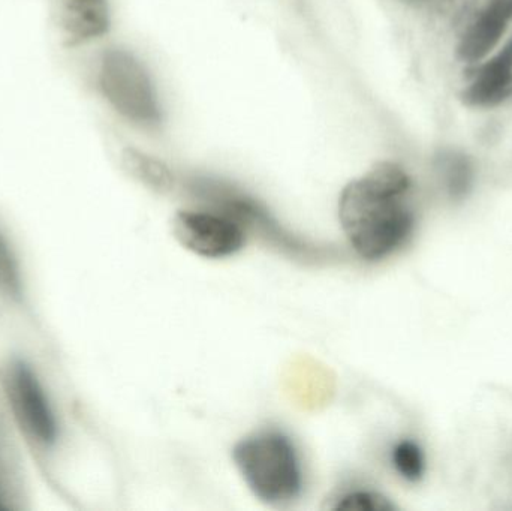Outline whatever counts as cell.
<instances>
[{"instance_id": "obj_1", "label": "cell", "mask_w": 512, "mask_h": 511, "mask_svg": "<svg viewBox=\"0 0 512 511\" xmlns=\"http://www.w3.org/2000/svg\"><path fill=\"white\" fill-rule=\"evenodd\" d=\"M411 179L400 165L381 162L340 195L339 219L349 243L364 260H381L405 243L414 215L405 197Z\"/></svg>"}, {"instance_id": "obj_2", "label": "cell", "mask_w": 512, "mask_h": 511, "mask_svg": "<svg viewBox=\"0 0 512 511\" xmlns=\"http://www.w3.org/2000/svg\"><path fill=\"white\" fill-rule=\"evenodd\" d=\"M233 459L255 497L271 506L291 503L301 491L297 453L280 432H259L236 444Z\"/></svg>"}, {"instance_id": "obj_3", "label": "cell", "mask_w": 512, "mask_h": 511, "mask_svg": "<svg viewBox=\"0 0 512 511\" xmlns=\"http://www.w3.org/2000/svg\"><path fill=\"white\" fill-rule=\"evenodd\" d=\"M99 83L105 98L123 117L140 125H158L161 111L152 81L131 53L107 51L102 59Z\"/></svg>"}, {"instance_id": "obj_4", "label": "cell", "mask_w": 512, "mask_h": 511, "mask_svg": "<svg viewBox=\"0 0 512 511\" xmlns=\"http://www.w3.org/2000/svg\"><path fill=\"white\" fill-rule=\"evenodd\" d=\"M173 234L183 248L206 258L230 257L246 242L245 231L231 216L210 212H177Z\"/></svg>"}, {"instance_id": "obj_5", "label": "cell", "mask_w": 512, "mask_h": 511, "mask_svg": "<svg viewBox=\"0 0 512 511\" xmlns=\"http://www.w3.org/2000/svg\"><path fill=\"white\" fill-rule=\"evenodd\" d=\"M12 402L24 428L42 443L56 438V420L36 378L24 365L14 366L9 381Z\"/></svg>"}, {"instance_id": "obj_6", "label": "cell", "mask_w": 512, "mask_h": 511, "mask_svg": "<svg viewBox=\"0 0 512 511\" xmlns=\"http://www.w3.org/2000/svg\"><path fill=\"white\" fill-rule=\"evenodd\" d=\"M462 98L478 108L496 107L512 98V36L495 56L471 69V83Z\"/></svg>"}, {"instance_id": "obj_7", "label": "cell", "mask_w": 512, "mask_h": 511, "mask_svg": "<svg viewBox=\"0 0 512 511\" xmlns=\"http://www.w3.org/2000/svg\"><path fill=\"white\" fill-rule=\"evenodd\" d=\"M53 18L68 47L99 38L110 27L107 0H53Z\"/></svg>"}, {"instance_id": "obj_8", "label": "cell", "mask_w": 512, "mask_h": 511, "mask_svg": "<svg viewBox=\"0 0 512 511\" xmlns=\"http://www.w3.org/2000/svg\"><path fill=\"white\" fill-rule=\"evenodd\" d=\"M512 21V0H490L463 35L459 54L465 62H481L495 50Z\"/></svg>"}, {"instance_id": "obj_9", "label": "cell", "mask_w": 512, "mask_h": 511, "mask_svg": "<svg viewBox=\"0 0 512 511\" xmlns=\"http://www.w3.org/2000/svg\"><path fill=\"white\" fill-rule=\"evenodd\" d=\"M123 161H125L126 168L135 177L143 180L147 185L153 186V188L164 191V189L170 188L171 183H173V176L162 162L150 158V156L144 155L138 150L126 149Z\"/></svg>"}, {"instance_id": "obj_10", "label": "cell", "mask_w": 512, "mask_h": 511, "mask_svg": "<svg viewBox=\"0 0 512 511\" xmlns=\"http://www.w3.org/2000/svg\"><path fill=\"white\" fill-rule=\"evenodd\" d=\"M442 173L447 180L448 189L454 197L468 192L472 183V164L468 156L459 152L444 153L441 158Z\"/></svg>"}, {"instance_id": "obj_11", "label": "cell", "mask_w": 512, "mask_h": 511, "mask_svg": "<svg viewBox=\"0 0 512 511\" xmlns=\"http://www.w3.org/2000/svg\"><path fill=\"white\" fill-rule=\"evenodd\" d=\"M397 473L409 482H417L424 474V455L414 441H402L393 450Z\"/></svg>"}, {"instance_id": "obj_12", "label": "cell", "mask_w": 512, "mask_h": 511, "mask_svg": "<svg viewBox=\"0 0 512 511\" xmlns=\"http://www.w3.org/2000/svg\"><path fill=\"white\" fill-rule=\"evenodd\" d=\"M334 510L343 511H391L396 509L393 503L378 492L358 491L340 498Z\"/></svg>"}, {"instance_id": "obj_13", "label": "cell", "mask_w": 512, "mask_h": 511, "mask_svg": "<svg viewBox=\"0 0 512 511\" xmlns=\"http://www.w3.org/2000/svg\"><path fill=\"white\" fill-rule=\"evenodd\" d=\"M0 285L9 293H17L18 285H20L18 284L17 267H15L11 252L2 237H0Z\"/></svg>"}, {"instance_id": "obj_14", "label": "cell", "mask_w": 512, "mask_h": 511, "mask_svg": "<svg viewBox=\"0 0 512 511\" xmlns=\"http://www.w3.org/2000/svg\"><path fill=\"white\" fill-rule=\"evenodd\" d=\"M403 2L415 3V5H424V3H430L432 0H403Z\"/></svg>"}, {"instance_id": "obj_15", "label": "cell", "mask_w": 512, "mask_h": 511, "mask_svg": "<svg viewBox=\"0 0 512 511\" xmlns=\"http://www.w3.org/2000/svg\"><path fill=\"white\" fill-rule=\"evenodd\" d=\"M0 509H2V506H0Z\"/></svg>"}]
</instances>
